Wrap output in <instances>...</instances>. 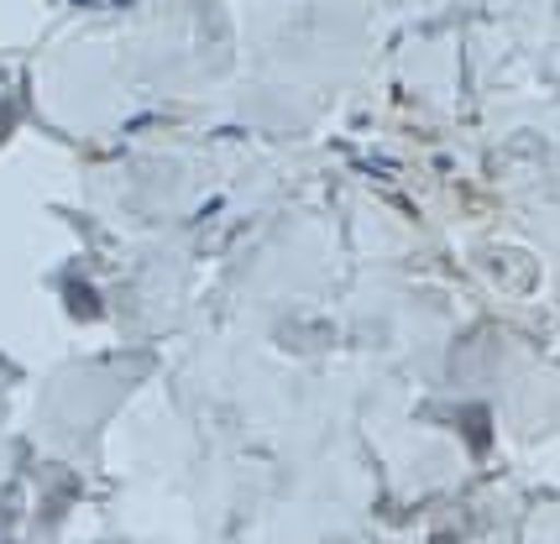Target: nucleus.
I'll return each mask as SVG.
<instances>
[]
</instances>
